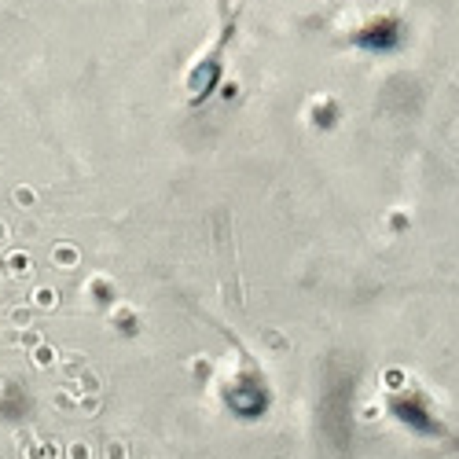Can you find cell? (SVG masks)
<instances>
[{"label":"cell","instance_id":"1","mask_svg":"<svg viewBox=\"0 0 459 459\" xmlns=\"http://www.w3.org/2000/svg\"><path fill=\"white\" fill-rule=\"evenodd\" d=\"M4 272L8 276H30V258H26L23 250H12L4 258Z\"/></svg>","mask_w":459,"mask_h":459},{"label":"cell","instance_id":"6","mask_svg":"<svg viewBox=\"0 0 459 459\" xmlns=\"http://www.w3.org/2000/svg\"><path fill=\"white\" fill-rule=\"evenodd\" d=\"M19 342H23L26 349H34V346H41V335H37V331H26V335L19 338Z\"/></svg>","mask_w":459,"mask_h":459},{"label":"cell","instance_id":"4","mask_svg":"<svg viewBox=\"0 0 459 459\" xmlns=\"http://www.w3.org/2000/svg\"><path fill=\"white\" fill-rule=\"evenodd\" d=\"M34 305L37 309H52V305H56V291H52V287H37V291H34Z\"/></svg>","mask_w":459,"mask_h":459},{"label":"cell","instance_id":"5","mask_svg":"<svg viewBox=\"0 0 459 459\" xmlns=\"http://www.w3.org/2000/svg\"><path fill=\"white\" fill-rule=\"evenodd\" d=\"M12 199H15V206H34V202H37L34 188H26V184H23V188H15V195H12Z\"/></svg>","mask_w":459,"mask_h":459},{"label":"cell","instance_id":"2","mask_svg":"<svg viewBox=\"0 0 459 459\" xmlns=\"http://www.w3.org/2000/svg\"><path fill=\"white\" fill-rule=\"evenodd\" d=\"M30 353H34V364H37V368H52V364H56V349L45 346V342H41V346H34Z\"/></svg>","mask_w":459,"mask_h":459},{"label":"cell","instance_id":"3","mask_svg":"<svg viewBox=\"0 0 459 459\" xmlns=\"http://www.w3.org/2000/svg\"><path fill=\"white\" fill-rule=\"evenodd\" d=\"M56 265H63V269L78 265V250H74V247H67V243H63V247H56Z\"/></svg>","mask_w":459,"mask_h":459},{"label":"cell","instance_id":"9","mask_svg":"<svg viewBox=\"0 0 459 459\" xmlns=\"http://www.w3.org/2000/svg\"><path fill=\"white\" fill-rule=\"evenodd\" d=\"M4 239H8V224L0 221V243H4Z\"/></svg>","mask_w":459,"mask_h":459},{"label":"cell","instance_id":"7","mask_svg":"<svg viewBox=\"0 0 459 459\" xmlns=\"http://www.w3.org/2000/svg\"><path fill=\"white\" fill-rule=\"evenodd\" d=\"M70 459H89V448H85V445H74V448H70Z\"/></svg>","mask_w":459,"mask_h":459},{"label":"cell","instance_id":"8","mask_svg":"<svg viewBox=\"0 0 459 459\" xmlns=\"http://www.w3.org/2000/svg\"><path fill=\"white\" fill-rule=\"evenodd\" d=\"M30 320V309H15V324H26Z\"/></svg>","mask_w":459,"mask_h":459}]
</instances>
